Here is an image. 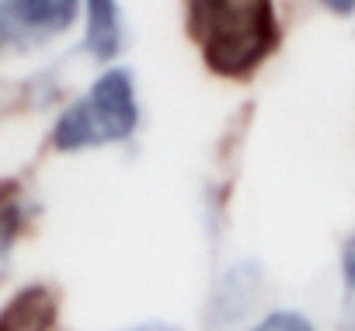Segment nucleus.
<instances>
[{"label": "nucleus", "mask_w": 355, "mask_h": 331, "mask_svg": "<svg viewBox=\"0 0 355 331\" xmlns=\"http://www.w3.org/2000/svg\"><path fill=\"white\" fill-rule=\"evenodd\" d=\"M251 331H317L310 317L296 314V310H272L268 317H261Z\"/></svg>", "instance_id": "0eeeda50"}, {"label": "nucleus", "mask_w": 355, "mask_h": 331, "mask_svg": "<svg viewBox=\"0 0 355 331\" xmlns=\"http://www.w3.org/2000/svg\"><path fill=\"white\" fill-rule=\"evenodd\" d=\"M60 321V296L46 282L18 289L0 307V331H53Z\"/></svg>", "instance_id": "39448f33"}, {"label": "nucleus", "mask_w": 355, "mask_h": 331, "mask_svg": "<svg viewBox=\"0 0 355 331\" xmlns=\"http://www.w3.org/2000/svg\"><path fill=\"white\" fill-rule=\"evenodd\" d=\"M139 108H136V87L129 70H108L101 74L87 94H80L53 126V146L63 153L73 150H94L125 143L136 133Z\"/></svg>", "instance_id": "f03ea898"}, {"label": "nucleus", "mask_w": 355, "mask_h": 331, "mask_svg": "<svg viewBox=\"0 0 355 331\" xmlns=\"http://www.w3.org/2000/svg\"><path fill=\"white\" fill-rule=\"evenodd\" d=\"M341 272H345V289H348V310H352V331H355V234L341 248Z\"/></svg>", "instance_id": "6e6552de"}, {"label": "nucleus", "mask_w": 355, "mask_h": 331, "mask_svg": "<svg viewBox=\"0 0 355 331\" xmlns=\"http://www.w3.org/2000/svg\"><path fill=\"white\" fill-rule=\"evenodd\" d=\"M80 0H0V42H42L67 32L77 18Z\"/></svg>", "instance_id": "7ed1b4c3"}, {"label": "nucleus", "mask_w": 355, "mask_h": 331, "mask_svg": "<svg viewBox=\"0 0 355 331\" xmlns=\"http://www.w3.org/2000/svg\"><path fill=\"white\" fill-rule=\"evenodd\" d=\"M261 289V272L254 262H237L234 269L223 272V279L216 282L209 307H206V324L209 328H227L234 324L258 296Z\"/></svg>", "instance_id": "20e7f679"}, {"label": "nucleus", "mask_w": 355, "mask_h": 331, "mask_svg": "<svg viewBox=\"0 0 355 331\" xmlns=\"http://www.w3.org/2000/svg\"><path fill=\"white\" fill-rule=\"evenodd\" d=\"M119 331H182L178 324H160V321H150V324H132V328H119Z\"/></svg>", "instance_id": "9d476101"}, {"label": "nucleus", "mask_w": 355, "mask_h": 331, "mask_svg": "<svg viewBox=\"0 0 355 331\" xmlns=\"http://www.w3.org/2000/svg\"><path fill=\"white\" fill-rule=\"evenodd\" d=\"M320 4H324L331 15H352V11H355V0H320Z\"/></svg>", "instance_id": "1a4fd4ad"}, {"label": "nucleus", "mask_w": 355, "mask_h": 331, "mask_svg": "<svg viewBox=\"0 0 355 331\" xmlns=\"http://www.w3.org/2000/svg\"><path fill=\"white\" fill-rule=\"evenodd\" d=\"M189 35L216 77H251L279 46L272 0H189Z\"/></svg>", "instance_id": "f257e3e1"}, {"label": "nucleus", "mask_w": 355, "mask_h": 331, "mask_svg": "<svg viewBox=\"0 0 355 331\" xmlns=\"http://www.w3.org/2000/svg\"><path fill=\"white\" fill-rule=\"evenodd\" d=\"M87 8V28H84V49L108 63L122 53V39H125V28H122V11H119V0H84Z\"/></svg>", "instance_id": "423d86ee"}]
</instances>
